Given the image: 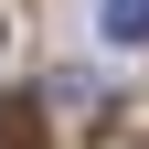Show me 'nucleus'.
<instances>
[{"label":"nucleus","instance_id":"1","mask_svg":"<svg viewBox=\"0 0 149 149\" xmlns=\"http://www.w3.org/2000/svg\"><path fill=\"white\" fill-rule=\"evenodd\" d=\"M96 22H107V43H149V0H107Z\"/></svg>","mask_w":149,"mask_h":149}]
</instances>
